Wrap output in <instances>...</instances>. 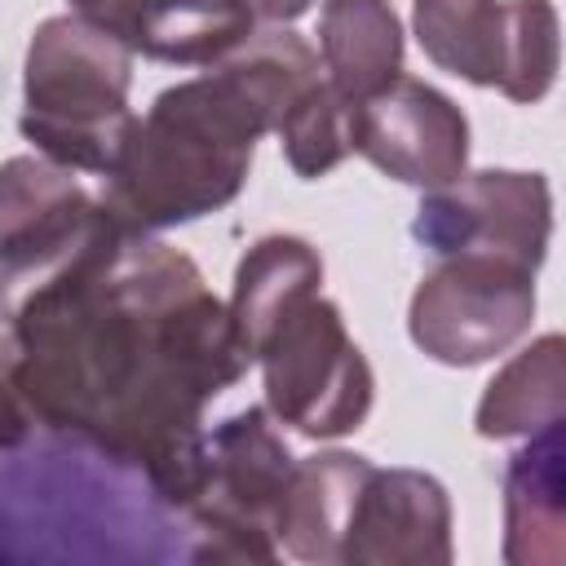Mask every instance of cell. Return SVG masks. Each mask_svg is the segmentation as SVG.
<instances>
[{"instance_id":"20","label":"cell","mask_w":566,"mask_h":566,"mask_svg":"<svg viewBox=\"0 0 566 566\" xmlns=\"http://www.w3.org/2000/svg\"><path fill=\"white\" fill-rule=\"evenodd\" d=\"M248 4H252V13H256L261 27H287V22H296L314 0H248Z\"/></svg>"},{"instance_id":"9","label":"cell","mask_w":566,"mask_h":566,"mask_svg":"<svg viewBox=\"0 0 566 566\" xmlns=\"http://www.w3.org/2000/svg\"><path fill=\"white\" fill-rule=\"evenodd\" d=\"M411 234L433 252H491L526 270L544 265L553 239V195L544 172L482 168L429 190L416 208Z\"/></svg>"},{"instance_id":"17","label":"cell","mask_w":566,"mask_h":566,"mask_svg":"<svg viewBox=\"0 0 566 566\" xmlns=\"http://www.w3.org/2000/svg\"><path fill=\"white\" fill-rule=\"evenodd\" d=\"M323 283V256L296 239V234H265L256 239L239 270H234V292H230V327L243 345V354L252 349L256 332L265 327V318L287 301L296 296L301 287H318ZM252 358V354H248Z\"/></svg>"},{"instance_id":"6","label":"cell","mask_w":566,"mask_h":566,"mask_svg":"<svg viewBox=\"0 0 566 566\" xmlns=\"http://www.w3.org/2000/svg\"><path fill=\"white\" fill-rule=\"evenodd\" d=\"M420 53L478 88L535 106L562 62L553 0H411Z\"/></svg>"},{"instance_id":"2","label":"cell","mask_w":566,"mask_h":566,"mask_svg":"<svg viewBox=\"0 0 566 566\" xmlns=\"http://www.w3.org/2000/svg\"><path fill=\"white\" fill-rule=\"evenodd\" d=\"M318 84V53L287 27H256L195 80L164 88L102 177V208L124 234H159L226 208L252 150Z\"/></svg>"},{"instance_id":"18","label":"cell","mask_w":566,"mask_h":566,"mask_svg":"<svg viewBox=\"0 0 566 566\" xmlns=\"http://www.w3.org/2000/svg\"><path fill=\"white\" fill-rule=\"evenodd\" d=\"M349 119H354V106L327 80L305 88L274 128L287 168L296 177L314 181V177H327L336 164H345V155H354L349 150Z\"/></svg>"},{"instance_id":"5","label":"cell","mask_w":566,"mask_h":566,"mask_svg":"<svg viewBox=\"0 0 566 566\" xmlns=\"http://www.w3.org/2000/svg\"><path fill=\"white\" fill-rule=\"evenodd\" d=\"M296 455L261 407H243L203 433V460L190 504L199 562H279V517Z\"/></svg>"},{"instance_id":"7","label":"cell","mask_w":566,"mask_h":566,"mask_svg":"<svg viewBox=\"0 0 566 566\" xmlns=\"http://www.w3.org/2000/svg\"><path fill=\"white\" fill-rule=\"evenodd\" d=\"M535 274L491 252H451L416 283L407 332L442 367H478L513 349L535 318Z\"/></svg>"},{"instance_id":"4","label":"cell","mask_w":566,"mask_h":566,"mask_svg":"<svg viewBox=\"0 0 566 566\" xmlns=\"http://www.w3.org/2000/svg\"><path fill=\"white\" fill-rule=\"evenodd\" d=\"M252 363L261 367L265 411L305 438H345L363 429L376 398V376L336 301L318 287L287 296L252 340Z\"/></svg>"},{"instance_id":"14","label":"cell","mask_w":566,"mask_h":566,"mask_svg":"<svg viewBox=\"0 0 566 566\" xmlns=\"http://www.w3.org/2000/svg\"><path fill=\"white\" fill-rule=\"evenodd\" d=\"M367 469L371 460L354 451H318L296 460L279 517V553L314 566H340L345 522Z\"/></svg>"},{"instance_id":"3","label":"cell","mask_w":566,"mask_h":566,"mask_svg":"<svg viewBox=\"0 0 566 566\" xmlns=\"http://www.w3.org/2000/svg\"><path fill=\"white\" fill-rule=\"evenodd\" d=\"M133 53L80 13L44 18L31 31L22 62V137L35 155L106 177L133 111Z\"/></svg>"},{"instance_id":"11","label":"cell","mask_w":566,"mask_h":566,"mask_svg":"<svg viewBox=\"0 0 566 566\" xmlns=\"http://www.w3.org/2000/svg\"><path fill=\"white\" fill-rule=\"evenodd\" d=\"M451 495L420 469H367L340 544V566H447Z\"/></svg>"},{"instance_id":"19","label":"cell","mask_w":566,"mask_h":566,"mask_svg":"<svg viewBox=\"0 0 566 566\" xmlns=\"http://www.w3.org/2000/svg\"><path fill=\"white\" fill-rule=\"evenodd\" d=\"M31 411H27V402L18 398V389L0 376V455H9V451H18L27 438H31Z\"/></svg>"},{"instance_id":"16","label":"cell","mask_w":566,"mask_h":566,"mask_svg":"<svg viewBox=\"0 0 566 566\" xmlns=\"http://www.w3.org/2000/svg\"><path fill=\"white\" fill-rule=\"evenodd\" d=\"M566 416V340L544 332L513 354L482 389L473 429L482 438H531Z\"/></svg>"},{"instance_id":"15","label":"cell","mask_w":566,"mask_h":566,"mask_svg":"<svg viewBox=\"0 0 566 566\" xmlns=\"http://www.w3.org/2000/svg\"><path fill=\"white\" fill-rule=\"evenodd\" d=\"M318 57L327 84L349 102H367L402 75V22L389 0H323Z\"/></svg>"},{"instance_id":"12","label":"cell","mask_w":566,"mask_h":566,"mask_svg":"<svg viewBox=\"0 0 566 566\" xmlns=\"http://www.w3.org/2000/svg\"><path fill=\"white\" fill-rule=\"evenodd\" d=\"M71 13L115 35L133 57L212 66L261 22L248 0H71Z\"/></svg>"},{"instance_id":"10","label":"cell","mask_w":566,"mask_h":566,"mask_svg":"<svg viewBox=\"0 0 566 566\" xmlns=\"http://www.w3.org/2000/svg\"><path fill=\"white\" fill-rule=\"evenodd\" d=\"M349 150L402 186L438 190L469 168V119L433 84L398 75L354 106Z\"/></svg>"},{"instance_id":"8","label":"cell","mask_w":566,"mask_h":566,"mask_svg":"<svg viewBox=\"0 0 566 566\" xmlns=\"http://www.w3.org/2000/svg\"><path fill=\"white\" fill-rule=\"evenodd\" d=\"M111 226L102 199L44 155L0 164V310L71 265Z\"/></svg>"},{"instance_id":"13","label":"cell","mask_w":566,"mask_h":566,"mask_svg":"<svg viewBox=\"0 0 566 566\" xmlns=\"http://www.w3.org/2000/svg\"><path fill=\"white\" fill-rule=\"evenodd\" d=\"M566 557V442L562 424L526 438L504 469V562L562 566Z\"/></svg>"},{"instance_id":"1","label":"cell","mask_w":566,"mask_h":566,"mask_svg":"<svg viewBox=\"0 0 566 566\" xmlns=\"http://www.w3.org/2000/svg\"><path fill=\"white\" fill-rule=\"evenodd\" d=\"M0 318V376L31 420L181 513L199 482L203 411L252 367L199 265L111 221Z\"/></svg>"}]
</instances>
